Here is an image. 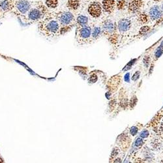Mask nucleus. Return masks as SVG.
Listing matches in <instances>:
<instances>
[{
    "mask_svg": "<svg viewBox=\"0 0 163 163\" xmlns=\"http://www.w3.org/2000/svg\"><path fill=\"white\" fill-rule=\"evenodd\" d=\"M5 15V14L3 13V11H2V9H0V19L2 18H3V15Z\"/></svg>",
    "mask_w": 163,
    "mask_h": 163,
    "instance_id": "28",
    "label": "nucleus"
},
{
    "mask_svg": "<svg viewBox=\"0 0 163 163\" xmlns=\"http://www.w3.org/2000/svg\"><path fill=\"white\" fill-rule=\"evenodd\" d=\"M162 9H163V5H162Z\"/></svg>",
    "mask_w": 163,
    "mask_h": 163,
    "instance_id": "31",
    "label": "nucleus"
},
{
    "mask_svg": "<svg viewBox=\"0 0 163 163\" xmlns=\"http://www.w3.org/2000/svg\"><path fill=\"white\" fill-rule=\"evenodd\" d=\"M130 132H131V134L132 135V136H135V135L137 134V132H138V128H137V127L133 126V127H132L131 128Z\"/></svg>",
    "mask_w": 163,
    "mask_h": 163,
    "instance_id": "22",
    "label": "nucleus"
},
{
    "mask_svg": "<svg viewBox=\"0 0 163 163\" xmlns=\"http://www.w3.org/2000/svg\"><path fill=\"white\" fill-rule=\"evenodd\" d=\"M102 32V30L100 27L95 26L93 28H91V35H92V39H96L100 36V33Z\"/></svg>",
    "mask_w": 163,
    "mask_h": 163,
    "instance_id": "16",
    "label": "nucleus"
},
{
    "mask_svg": "<svg viewBox=\"0 0 163 163\" xmlns=\"http://www.w3.org/2000/svg\"><path fill=\"white\" fill-rule=\"evenodd\" d=\"M48 13V9L44 4H35L29 11L24 20L28 24L39 23Z\"/></svg>",
    "mask_w": 163,
    "mask_h": 163,
    "instance_id": "3",
    "label": "nucleus"
},
{
    "mask_svg": "<svg viewBox=\"0 0 163 163\" xmlns=\"http://www.w3.org/2000/svg\"><path fill=\"white\" fill-rule=\"evenodd\" d=\"M139 76H140V71H137L134 73V74L132 76V80L133 81H136V80H138L139 78Z\"/></svg>",
    "mask_w": 163,
    "mask_h": 163,
    "instance_id": "24",
    "label": "nucleus"
},
{
    "mask_svg": "<svg viewBox=\"0 0 163 163\" xmlns=\"http://www.w3.org/2000/svg\"><path fill=\"white\" fill-rule=\"evenodd\" d=\"M142 0H131L128 4V10L131 12H136L140 9L142 5Z\"/></svg>",
    "mask_w": 163,
    "mask_h": 163,
    "instance_id": "10",
    "label": "nucleus"
},
{
    "mask_svg": "<svg viewBox=\"0 0 163 163\" xmlns=\"http://www.w3.org/2000/svg\"><path fill=\"white\" fill-rule=\"evenodd\" d=\"M150 58L149 56H146L144 59V64L145 65L146 67H147L149 65V63H150Z\"/></svg>",
    "mask_w": 163,
    "mask_h": 163,
    "instance_id": "25",
    "label": "nucleus"
},
{
    "mask_svg": "<svg viewBox=\"0 0 163 163\" xmlns=\"http://www.w3.org/2000/svg\"><path fill=\"white\" fill-rule=\"evenodd\" d=\"M160 128H161L162 131H163V121H162V123H161V125H160Z\"/></svg>",
    "mask_w": 163,
    "mask_h": 163,
    "instance_id": "29",
    "label": "nucleus"
},
{
    "mask_svg": "<svg viewBox=\"0 0 163 163\" xmlns=\"http://www.w3.org/2000/svg\"><path fill=\"white\" fill-rule=\"evenodd\" d=\"M162 15V12L158 6L155 5L151 7L150 11V16L152 20H157L160 18Z\"/></svg>",
    "mask_w": 163,
    "mask_h": 163,
    "instance_id": "13",
    "label": "nucleus"
},
{
    "mask_svg": "<svg viewBox=\"0 0 163 163\" xmlns=\"http://www.w3.org/2000/svg\"><path fill=\"white\" fill-rule=\"evenodd\" d=\"M38 29L39 32L46 37H57L62 35L60 24L55 13L48 12L44 18L38 23Z\"/></svg>",
    "mask_w": 163,
    "mask_h": 163,
    "instance_id": "1",
    "label": "nucleus"
},
{
    "mask_svg": "<svg viewBox=\"0 0 163 163\" xmlns=\"http://www.w3.org/2000/svg\"><path fill=\"white\" fill-rule=\"evenodd\" d=\"M80 5H81L80 0H68L66 3V7L67 9L74 13L79 11Z\"/></svg>",
    "mask_w": 163,
    "mask_h": 163,
    "instance_id": "8",
    "label": "nucleus"
},
{
    "mask_svg": "<svg viewBox=\"0 0 163 163\" xmlns=\"http://www.w3.org/2000/svg\"><path fill=\"white\" fill-rule=\"evenodd\" d=\"M76 40L80 45L88 44L92 39L91 28L90 25L84 27H76Z\"/></svg>",
    "mask_w": 163,
    "mask_h": 163,
    "instance_id": "5",
    "label": "nucleus"
},
{
    "mask_svg": "<svg viewBox=\"0 0 163 163\" xmlns=\"http://www.w3.org/2000/svg\"><path fill=\"white\" fill-rule=\"evenodd\" d=\"M44 5L48 9H54L59 5V0H45Z\"/></svg>",
    "mask_w": 163,
    "mask_h": 163,
    "instance_id": "15",
    "label": "nucleus"
},
{
    "mask_svg": "<svg viewBox=\"0 0 163 163\" xmlns=\"http://www.w3.org/2000/svg\"><path fill=\"white\" fill-rule=\"evenodd\" d=\"M154 1H155V2H159L160 0H154Z\"/></svg>",
    "mask_w": 163,
    "mask_h": 163,
    "instance_id": "30",
    "label": "nucleus"
},
{
    "mask_svg": "<svg viewBox=\"0 0 163 163\" xmlns=\"http://www.w3.org/2000/svg\"><path fill=\"white\" fill-rule=\"evenodd\" d=\"M139 21L142 24H145V23H146L148 21V16H147V15L144 13L141 14L139 16Z\"/></svg>",
    "mask_w": 163,
    "mask_h": 163,
    "instance_id": "17",
    "label": "nucleus"
},
{
    "mask_svg": "<svg viewBox=\"0 0 163 163\" xmlns=\"http://www.w3.org/2000/svg\"><path fill=\"white\" fill-rule=\"evenodd\" d=\"M14 6V0H0V9L3 12H12Z\"/></svg>",
    "mask_w": 163,
    "mask_h": 163,
    "instance_id": "7",
    "label": "nucleus"
},
{
    "mask_svg": "<svg viewBox=\"0 0 163 163\" xmlns=\"http://www.w3.org/2000/svg\"><path fill=\"white\" fill-rule=\"evenodd\" d=\"M125 80L127 82H129L130 81V74L129 73H127V74H125Z\"/></svg>",
    "mask_w": 163,
    "mask_h": 163,
    "instance_id": "26",
    "label": "nucleus"
},
{
    "mask_svg": "<svg viewBox=\"0 0 163 163\" xmlns=\"http://www.w3.org/2000/svg\"><path fill=\"white\" fill-rule=\"evenodd\" d=\"M143 144V140L141 138H138L135 141V146L137 147H140Z\"/></svg>",
    "mask_w": 163,
    "mask_h": 163,
    "instance_id": "21",
    "label": "nucleus"
},
{
    "mask_svg": "<svg viewBox=\"0 0 163 163\" xmlns=\"http://www.w3.org/2000/svg\"><path fill=\"white\" fill-rule=\"evenodd\" d=\"M103 7L99 2H92L87 7V12L89 15L93 18H99L101 16Z\"/></svg>",
    "mask_w": 163,
    "mask_h": 163,
    "instance_id": "6",
    "label": "nucleus"
},
{
    "mask_svg": "<svg viewBox=\"0 0 163 163\" xmlns=\"http://www.w3.org/2000/svg\"><path fill=\"white\" fill-rule=\"evenodd\" d=\"M57 19L61 25V33H67L76 25V16L74 12L71 11H63L55 13Z\"/></svg>",
    "mask_w": 163,
    "mask_h": 163,
    "instance_id": "2",
    "label": "nucleus"
},
{
    "mask_svg": "<svg viewBox=\"0 0 163 163\" xmlns=\"http://www.w3.org/2000/svg\"><path fill=\"white\" fill-rule=\"evenodd\" d=\"M126 5V2L125 0H119L117 4V8L119 10H122L125 8Z\"/></svg>",
    "mask_w": 163,
    "mask_h": 163,
    "instance_id": "18",
    "label": "nucleus"
},
{
    "mask_svg": "<svg viewBox=\"0 0 163 163\" xmlns=\"http://www.w3.org/2000/svg\"><path fill=\"white\" fill-rule=\"evenodd\" d=\"M103 30L104 32L112 33L115 30V24L112 20H106L103 24Z\"/></svg>",
    "mask_w": 163,
    "mask_h": 163,
    "instance_id": "12",
    "label": "nucleus"
},
{
    "mask_svg": "<svg viewBox=\"0 0 163 163\" xmlns=\"http://www.w3.org/2000/svg\"><path fill=\"white\" fill-rule=\"evenodd\" d=\"M137 100H137V98L135 96H134L131 99V102H130V105H131V108H133V107L136 105V104L137 103Z\"/></svg>",
    "mask_w": 163,
    "mask_h": 163,
    "instance_id": "20",
    "label": "nucleus"
},
{
    "mask_svg": "<svg viewBox=\"0 0 163 163\" xmlns=\"http://www.w3.org/2000/svg\"><path fill=\"white\" fill-rule=\"evenodd\" d=\"M131 22L128 19H122L118 23V28L120 31H126L129 30Z\"/></svg>",
    "mask_w": 163,
    "mask_h": 163,
    "instance_id": "14",
    "label": "nucleus"
},
{
    "mask_svg": "<svg viewBox=\"0 0 163 163\" xmlns=\"http://www.w3.org/2000/svg\"><path fill=\"white\" fill-rule=\"evenodd\" d=\"M32 7V2L29 0H14L12 12L24 19Z\"/></svg>",
    "mask_w": 163,
    "mask_h": 163,
    "instance_id": "4",
    "label": "nucleus"
},
{
    "mask_svg": "<svg viewBox=\"0 0 163 163\" xmlns=\"http://www.w3.org/2000/svg\"><path fill=\"white\" fill-rule=\"evenodd\" d=\"M89 23V18L85 15H78L76 16V27L87 26Z\"/></svg>",
    "mask_w": 163,
    "mask_h": 163,
    "instance_id": "11",
    "label": "nucleus"
},
{
    "mask_svg": "<svg viewBox=\"0 0 163 163\" xmlns=\"http://www.w3.org/2000/svg\"><path fill=\"white\" fill-rule=\"evenodd\" d=\"M115 6L114 0H103L102 3V7L105 12L111 13L113 12Z\"/></svg>",
    "mask_w": 163,
    "mask_h": 163,
    "instance_id": "9",
    "label": "nucleus"
},
{
    "mask_svg": "<svg viewBox=\"0 0 163 163\" xmlns=\"http://www.w3.org/2000/svg\"><path fill=\"white\" fill-rule=\"evenodd\" d=\"M149 136V132L147 130H144L140 133V137L142 138H147Z\"/></svg>",
    "mask_w": 163,
    "mask_h": 163,
    "instance_id": "23",
    "label": "nucleus"
},
{
    "mask_svg": "<svg viewBox=\"0 0 163 163\" xmlns=\"http://www.w3.org/2000/svg\"><path fill=\"white\" fill-rule=\"evenodd\" d=\"M162 53V50H158L157 52H156V56L159 58V57H160V56L161 55Z\"/></svg>",
    "mask_w": 163,
    "mask_h": 163,
    "instance_id": "27",
    "label": "nucleus"
},
{
    "mask_svg": "<svg viewBox=\"0 0 163 163\" xmlns=\"http://www.w3.org/2000/svg\"><path fill=\"white\" fill-rule=\"evenodd\" d=\"M150 30V27L149 26H144L142 28H141L140 30V33L144 35V34H146L147 31H149V30Z\"/></svg>",
    "mask_w": 163,
    "mask_h": 163,
    "instance_id": "19",
    "label": "nucleus"
}]
</instances>
